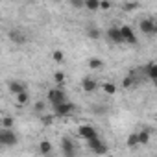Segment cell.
Returning <instances> with one entry per match:
<instances>
[{
	"instance_id": "6da1fadb",
	"label": "cell",
	"mask_w": 157,
	"mask_h": 157,
	"mask_svg": "<svg viewBox=\"0 0 157 157\" xmlns=\"http://www.w3.org/2000/svg\"><path fill=\"white\" fill-rule=\"evenodd\" d=\"M46 98H48V102H50L52 105H57V104H65V102H68V100H67V94H65V91H63L61 87H54V89H50L48 94H46Z\"/></svg>"
},
{
	"instance_id": "7a4b0ae2",
	"label": "cell",
	"mask_w": 157,
	"mask_h": 157,
	"mask_svg": "<svg viewBox=\"0 0 157 157\" xmlns=\"http://www.w3.org/2000/svg\"><path fill=\"white\" fill-rule=\"evenodd\" d=\"M87 146H89V150L93 151V153H96V155H104V153H107V144L100 139V137H96V139H93V140H87Z\"/></svg>"
},
{
	"instance_id": "3957f363",
	"label": "cell",
	"mask_w": 157,
	"mask_h": 157,
	"mask_svg": "<svg viewBox=\"0 0 157 157\" xmlns=\"http://www.w3.org/2000/svg\"><path fill=\"white\" fill-rule=\"evenodd\" d=\"M19 142L13 129H0V144L2 146H15Z\"/></svg>"
},
{
	"instance_id": "277c9868",
	"label": "cell",
	"mask_w": 157,
	"mask_h": 157,
	"mask_svg": "<svg viewBox=\"0 0 157 157\" xmlns=\"http://www.w3.org/2000/svg\"><path fill=\"white\" fill-rule=\"evenodd\" d=\"M74 104H70V102H65V104H57V105H54V115L56 117H59V118H63V117H68V115H72L74 113Z\"/></svg>"
},
{
	"instance_id": "5b68a950",
	"label": "cell",
	"mask_w": 157,
	"mask_h": 157,
	"mask_svg": "<svg viewBox=\"0 0 157 157\" xmlns=\"http://www.w3.org/2000/svg\"><path fill=\"white\" fill-rule=\"evenodd\" d=\"M78 135H80L83 140H93V139H96V137H98L96 129H94L93 126H89V124H83V126L78 128Z\"/></svg>"
},
{
	"instance_id": "8992f818",
	"label": "cell",
	"mask_w": 157,
	"mask_h": 157,
	"mask_svg": "<svg viewBox=\"0 0 157 157\" xmlns=\"http://www.w3.org/2000/svg\"><path fill=\"white\" fill-rule=\"evenodd\" d=\"M61 153H63V157H76V146L68 137H65L61 140Z\"/></svg>"
},
{
	"instance_id": "52a82bcc",
	"label": "cell",
	"mask_w": 157,
	"mask_h": 157,
	"mask_svg": "<svg viewBox=\"0 0 157 157\" xmlns=\"http://www.w3.org/2000/svg\"><path fill=\"white\" fill-rule=\"evenodd\" d=\"M107 39L111 41V43H115V44H122L124 43V37H122V32H120V28L118 26H111V28H107Z\"/></svg>"
},
{
	"instance_id": "ba28073f",
	"label": "cell",
	"mask_w": 157,
	"mask_h": 157,
	"mask_svg": "<svg viewBox=\"0 0 157 157\" xmlns=\"http://www.w3.org/2000/svg\"><path fill=\"white\" fill-rule=\"evenodd\" d=\"M120 32H122V37H124V43H129V44H137V35L133 33V28L124 24L120 26Z\"/></svg>"
},
{
	"instance_id": "9c48e42d",
	"label": "cell",
	"mask_w": 157,
	"mask_h": 157,
	"mask_svg": "<svg viewBox=\"0 0 157 157\" xmlns=\"http://www.w3.org/2000/svg\"><path fill=\"white\" fill-rule=\"evenodd\" d=\"M139 30H140L142 33H146V35L155 33V21H151V19H142V21L139 22Z\"/></svg>"
},
{
	"instance_id": "30bf717a",
	"label": "cell",
	"mask_w": 157,
	"mask_h": 157,
	"mask_svg": "<svg viewBox=\"0 0 157 157\" xmlns=\"http://www.w3.org/2000/svg\"><path fill=\"white\" fill-rule=\"evenodd\" d=\"M82 89L85 91V93H94L96 89H98V83H96V80H93V78H83V82H82Z\"/></svg>"
},
{
	"instance_id": "8fae6325",
	"label": "cell",
	"mask_w": 157,
	"mask_h": 157,
	"mask_svg": "<svg viewBox=\"0 0 157 157\" xmlns=\"http://www.w3.org/2000/svg\"><path fill=\"white\" fill-rule=\"evenodd\" d=\"M10 91H11L15 96H19V94H22V93H26V85L21 83V82H11V83H10Z\"/></svg>"
},
{
	"instance_id": "7c38bea8",
	"label": "cell",
	"mask_w": 157,
	"mask_h": 157,
	"mask_svg": "<svg viewBox=\"0 0 157 157\" xmlns=\"http://www.w3.org/2000/svg\"><path fill=\"white\" fill-rule=\"evenodd\" d=\"M146 74H148V78L157 85V63H150V65H146Z\"/></svg>"
},
{
	"instance_id": "4fadbf2b",
	"label": "cell",
	"mask_w": 157,
	"mask_h": 157,
	"mask_svg": "<svg viewBox=\"0 0 157 157\" xmlns=\"http://www.w3.org/2000/svg\"><path fill=\"white\" fill-rule=\"evenodd\" d=\"M52 150H54V146H52L50 140H41V142H39V153H41V155H50Z\"/></svg>"
},
{
	"instance_id": "5bb4252c",
	"label": "cell",
	"mask_w": 157,
	"mask_h": 157,
	"mask_svg": "<svg viewBox=\"0 0 157 157\" xmlns=\"http://www.w3.org/2000/svg\"><path fill=\"white\" fill-rule=\"evenodd\" d=\"M102 89H104L105 94L113 96V94H117V89H118V87H117L115 83H111V82H104V83H102Z\"/></svg>"
},
{
	"instance_id": "9a60e30c",
	"label": "cell",
	"mask_w": 157,
	"mask_h": 157,
	"mask_svg": "<svg viewBox=\"0 0 157 157\" xmlns=\"http://www.w3.org/2000/svg\"><path fill=\"white\" fill-rule=\"evenodd\" d=\"M89 68L91 70H100V68H104V61L100 57H91L89 59Z\"/></svg>"
},
{
	"instance_id": "2e32d148",
	"label": "cell",
	"mask_w": 157,
	"mask_h": 157,
	"mask_svg": "<svg viewBox=\"0 0 157 157\" xmlns=\"http://www.w3.org/2000/svg\"><path fill=\"white\" fill-rule=\"evenodd\" d=\"M148 142H150V129H140L139 131V144L144 146Z\"/></svg>"
},
{
	"instance_id": "e0dca14e",
	"label": "cell",
	"mask_w": 157,
	"mask_h": 157,
	"mask_svg": "<svg viewBox=\"0 0 157 157\" xmlns=\"http://www.w3.org/2000/svg\"><path fill=\"white\" fill-rule=\"evenodd\" d=\"M126 144H128V148H137V146H140V144H139V133H129Z\"/></svg>"
},
{
	"instance_id": "ac0fdd59",
	"label": "cell",
	"mask_w": 157,
	"mask_h": 157,
	"mask_svg": "<svg viewBox=\"0 0 157 157\" xmlns=\"http://www.w3.org/2000/svg\"><path fill=\"white\" fill-rule=\"evenodd\" d=\"M10 37H11V39H13L17 44H22V43L26 41V37H24V35L19 32V30H13V32H10Z\"/></svg>"
},
{
	"instance_id": "d6986e66",
	"label": "cell",
	"mask_w": 157,
	"mask_h": 157,
	"mask_svg": "<svg viewBox=\"0 0 157 157\" xmlns=\"http://www.w3.org/2000/svg\"><path fill=\"white\" fill-rule=\"evenodd\" d=\"M85 8H87L89 11H96V10H100V2H98V0H87V2H85Z\"/></svg>"
},
{
	"instance_id": "ffe728a7",
	"label": "cell",
	"mask_w": 157,
	"mask_h": 157,
	"mask_svg": "<svg viewBox=\"0 0 157 157\" xmlns=\"http://www.w3.org/2000/svg\"><path fill=\"white\" fill-rule=\"evenodd\" d=\"M13 126H15V122H13L11 117H4L2 118V129H13Z\"/></svg>"
},
{
	"instance_id": "44dd1931",
	"label": "cell",
	"mask_w": 157,
	"mask_h": 157,
	"mask_svg": "<svg viewBox=\"0 0 157 157\" xmlns=\"http://www.w3.org/2000/svg\"><path fill=\"white\" fill-rule=\"evenodd\" d=\"M54 82L57 83V87H61V85H63V82H65V72H61V70H59V72H56V74H54Z\"/></svg>"
},
{
	"instance_id": "7402d4cb",
	"label": "cell",
	"mask_w": 157,
	"mask_h": 157,
	"mask_svg": "<svg viewBox=\"0 0 157 157\" xmlns=\"http://www.w3.org/2000/svg\"><path fill=\"white\" fill-rule=\"evenodd\" d=\"M133 82H135V78H133V72H131L129 76H126V78H124V82H122V87H124V89H129V87L133 85Z\"/></svg>"
},
{
	"instance_id": "603a6c76",
	"label": "cell",
	"mask_w": 157,
	"mask_h": 157,
	"mask_svg": "<svg viewBox=\"0 0 157 157\" xmlns=\"http://www.w3.org/2000/svg\"><path fill=\"white\" fill-rule=\"evenodd\" d=\"M28 102H30V94H28V93H22V94L17 96V104H19V105H26Z\"/></svg>"
},
{
	"instance_id": "cb8c5ba5",
	"label": "cell",
	"mask_w": 157,
	"mask_h": 157,
	"mask_svg": "<svg viewBox=\"0 0 157 157\" xmlns=\"http://www.w3.org/2000/svg\"><path fill=\"white\" fill-rule=\"evenodd\" d=\"M52 59H54L56 63H63V61H65V54H63L61 50H56V52L52 54Z\"/></svg>"
},
{
	"instance_id": "d4e9b609",
	"label": "cell",
	"mask_w": 157,
	"mask_h": 157,
	"mask_svg": "<svg viewBox=\"0 0 157 157\" xmlns=\"http://www.w3.org/2000/svg\"><path fill=\"white\" fill-rule=\"evenodd\" d=\"M87 35H89V39H98L100 37V30L98 28H89L87 30Z\"/></svg>"
},
{
	"instance_id": "484cf974",
	"label": "cell",
	"mask_w": 157,
	"mask_h": 157,
	"mask_svg": "<svg viewBox=\"0 0 157 157\" xmlns=\"http://www.w3.org/2000/svg\"><path fill=\"white\" fill-rule=\"evenodd\" d=\"M122 8H124V11H135V10L139 8V4H137V2H128V4H124Z\"/></svg>"
},
{
	"instance_id": "4316f807",
	"label": "cell",
	"mask_w": 157,
	"mask_h": 157,
	"mask_svg": "<svg viewBox=\"0 0 157 157\" xmlns=\"http://www.w3.org/2000/svg\"><path fill=\"white\" fill-rule=\"evenodd\" d=\"M111 2H109V0H104V2H100V10L102 11H107V10H111Z\"/></svg>"
},
{
	"instance_id": "83f0119b",
	"label": "cell",
	"mask_w": 157,
	"mask_h": 157,
	"mask_svg": "<svg viewBox=\"0 0 157 157\" xmlns=\"http://www.w3.org/2000/svg\"><path fill=\"white\" fill-rule=\"evenodd\" d=\"M70 6L72 8H85V2H82V0H72Z\"/></svg>"
},
{
	"instance_id": "f1b7e54d",
	"label": "cell",
	"mask_w": 157,
	"mask_h": 157,
	"mask_svg": "<svg viewBox=\"0 0 157 157\" xmlns=\"http://www.w3.org/2000/svg\"><path fill=\"white\" fill-rule=\"evenodd\" d=\"M35 109H37V111H43V109H44V102H37V104H35Z\"/></svg>"
},
{
	"instance_id": "f546056e",
	"label": "cell",
	"mask_w": 157,
	"mask_h": 157,
	"mask_svg": "<svg viewBox=\"0 0 157 157\" xmlns=\"http://www.w3.org/2000/svg\"><path fill=\"white\" fill-rule=\"evenodd\" d=\"M52 122V117H43V124H50Z\"/></svg>"
},
{
	"instance_id": "4dcf8cb0",
	"label": "cell",
	"mask_w": 157,
	"mask_h": 157,
	"mask_svg": "<svg viewBox=\"0 0 157 157\" xmlns=\"http://www.w3.org/2000/svg\"><path fill=\"white\" fill-rule=\"evenodd\" d=\"M155 33H157V22H155Z\"/></svg>"
}]
</instances>
